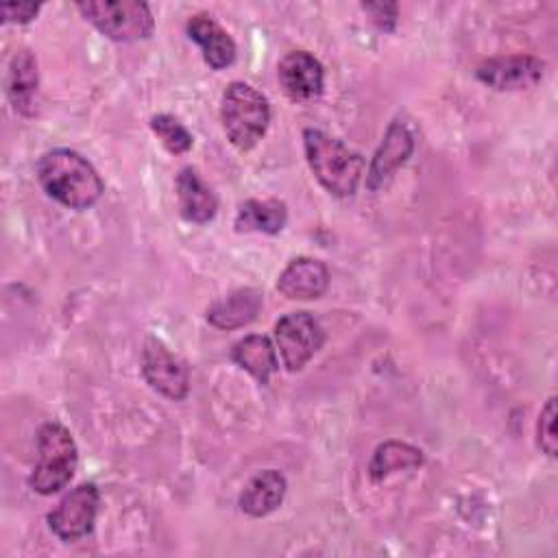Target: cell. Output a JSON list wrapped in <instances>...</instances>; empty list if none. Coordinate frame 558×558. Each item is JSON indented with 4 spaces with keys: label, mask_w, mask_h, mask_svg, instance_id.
I'll list each match as a JSON object with an SVG mask.
<instances>
[{
    "label": "cell",
    "mask_w": 558,
    "mask_h": 558,
    "mask_svg": "<svg viewBox=\"0 0 558 558\" xmlns=\"http://www.w3.org/2000/svg\"><path fill=\"white\" fill-rule=\"evenodd\" d=\"M39 185L57 203L70 209H87L105 192V183L96 168L76 150L52 148L37 161Z\"/></svg>",
    "instance_id": "1"
},
{
    "label": "cell",
    "mask_w": 558,
    "mask_h": 558,
    "mask_svg": "<svg viewBox=\"0 0 558 558\" xmlns=\"http://www.w3.org/2000/svg\"><path fill=\"white\" fill-rule=\"evenodd\" d=\"M303 148L310 170L329 194L340 198L355 194L366 168V161L357 150L320 129L303 131Z\"/></svg>",
    "instance_id": "2"
},
{
    "label": "cell",
    "mask_w": 558,
    "mask_h": 558,
    "mask_svg": "<svg viewBox=\"0 0 558 558\" xmlns=\"http://www.w3.org/2000/svg\"><path fill=\"white\" fill-rule=\"evenodd\" d=\"M220 120L227 140L238 150H251L270 124V105L262 92L244 81L227 85L220 102Z\"/></svg>",
    "instance_id": "3"
},
{
    "label": "cell",
    "mask_w": 558,
    "mask_h": 558,
    "mask_svg": "<svg viewBox=\"0 0 558 558\" xmlns=\"http://www.w3.org/2000/svg\"><path fill=\"white\" fill-rule=\"evenodd\" d=\"M78 449L72 434L57 421H48L37 432V462L28 484L39 495H52L68 486L76 471Z\"/></svg>",
    "instance_id": "4"
},
{
    "label": "cell",
    "mask_w": 558,
    "mask_h": 558,
    "mask_svg": "<svg viewBox=\"0 0 558 558\" xmlns=\"http://www.w3.org/2000/svg\"><path fill=\"white\" fill-rule=\"evenodd\" d=\"M76 9L113 41L148 39L155 31L150 7L140 0H87L78 2Z\"/></svg>",
    "instance_id": "5"
},
{
    "label": "cell",
    "mask_w": 558,
    "mask_h": 558,
    "mask_svg": "<svg viewBox=\"0 0 558 558\" xmlns=\"http://www.w3.org/2000/svg\"><path fill=\"white\" fill-rule=\"evenodd\" d=\"M325 331L307 312H290L275 325V349L290 373L301 371L323 347Z\"/></svg>",
    "instance_id": "6"
},
{
    "label": "cell",
    "mask_w": 558,
    "mask_h": 558,
    "mask_svg": "<svg viewBox=\"0 0 558 558\" xmlns=\"http://www.w3.org/2000/svg\"><path fill=\"white\" fill-rule=\"evenodd\" d=\"M142 375L159 395L181 401L190 390L187 366L155 336H148L142 349Z\"/></svg>",
    "instance_id": "7"
},
{
    "label": "cell",
    "mask_w": 558,
    "mask_h": 558,
    "mask_svg": "<svg viewBox=\"0 0 558 558\" xmlns=\"http://www.w3.org/2000/svg\"><path fill=\"white\" fill-rule=\"evenodd\" d=\"M98 488L92 482L72 488L52 512H48V525L61 541H78L94 527L98 512Z\"/></svg>",
    "instance_id": "8"
},
{
    "label": "cell",
    "mask_w": 558,
    "mask_h": 558,
    "mask_svg": "<svg viewBox=\"0 0 558 558\" xmlns=\"http://www.w3.org/2000/svg\"><path fill=\"white\" fill-rule=\"evenodd\" d=\"M545 74V63L532 54H506L482 61L475 68L477 81L497 92H517L534 87Z\"/></svg>",
    "instance_id": "9"
},
{
    "label": "cell",
    "mask_w": 558,
    "mask_h": 558,
    "mask_svg": "<svg viewBox=\"0 0 558 558\" xmlns=\"http://www.w3.org/2000/svg\"><path fill=\"white\" fill-rule=\"evenodd\" d=\"M277 78L283 94L294 102H310L318 98L325 85L323 65L307 50L288 52L277 65Z\"/></svg>",
    "instance_id": "10"
},
{
    "label": "cell",
    "mask_w": 558,
    "mask_h": 558,
    "mask_svg": "<svg viewBox=\"0 0 558 558\" xmlns=\"http://www.w3.org/2000/svg\"><path fill=\"white\" fill-rule=\"evenodd\" d=\"M412 150H414L412 133L408 131V126L403 122L395 120L388 126L381 144L371 161V168L366 172V187L368 190L381 187L408 161Z\"/></svg>",
    "instance_id": "11"
},
{
    "label": "cell",
    "mask_w": 558,
    "mask_h": 558,
    "mask_svg": "<svg viewBox=\"0 0 558 558\" xmlns=\"http://www.w3.org/2000/svg\"><path fill=\"white\" fill-rule=\"evenodd\" d=\"M187 37L201 46L203 59L209 68L222 70L235 61V41L231 35L207 13H196L185 24Z\"/></svg>",
    "instance_id": "12"
},
{
    "label": "cell",
    "mask_w": 558,
    "mask_h": 558,
    "mask_svg": "<svg viewBox=\"0 0 558 558\" xmlns=\"http://www.w3.org/2000/svg\"><path fill=\"white\" fill-rule=\"evenodd\" d=\"M329 286V270L320 259L296 257L292 259L277 279V290L286 299L307 301L325 294Z\"/></svg>",
    "instance_id": "13"
},
{
    "label": "cell",
    "mask_w": 558,
    "mask_h": 558,
    "mask_svg": "<svg viewBox=\"0 0 558 558\" xmlns=\"http://www.w3.org/2000/svg\"><path fill=\"white\" fill-rule=\"evenodd\" d=\"M288 482L277 469H264L255 473L240 493V510L248 517H266L277 510L286 497Z\"/></svg>",
    "instance_id": "14"
},
{
    "label": "cell",
    "mask_w": 558,
    "mask_h": 558,
    "mask_svg": "<svg viewBox=\"0 0 558 558\" xmlns=\"http://www.w3.org/2000/svg\"><path fill=\"white\" fill-rule=\"evenodd\" d=\"M262 310V292L255 288H240L214 301L207 307V320L216 329H238L257 318Z\"/></svg>",
    "instance_id": "15"
},
{
    "label": "cell",
    "mask_w": 558,
    "mask_h": 558,
    "mask_svg": "<svg viewBox=\"0 0 558 558\" xmlns=\"http://www.w3.org/2000/svg\"><path fill=\"white\" fill-rule=\"evenodd\" d=\"M37 61L31 50H20L13 54L7 74V96L13 109L22 116H33L37 109Z\"/></svg>",
    "instance_id": "16"
},
{
    "label": "cell",
    "mask_w": 558,
    "mask_h": 558,
    "mask_svg": "<svg viewBox=\"0 0 558 558\" xmlns=\"http://www.w3.org/2000/svg\"><path fill=\"white\" fill-rule=\"evenodd\" d=\"M179 211L187 222H209L218 211V198L211 187L196 174L194 168H183L177 174Z\"/></svg>",
    "instance_id": "17"
},
{
    "label": "cell",
    "mask_w": 558,
    "mask_h": 558,
    "mask_svg": "<svg viewBox=\"0 0 558 558\" xmlns=\"http://www.w3.org/2000/svg\"><path fill=\"white\" fill-rule=\"evenodd\" d=\"M231 360L240 368L251 373L259 384H268L270 375L279 368L275 344L270 342V338L259 336V333H251V336L240 338L231 347Z\"/></svg>",
    "instance_id": "18"
},
{
    "label": "cell",
    "mask_w": 558,
    "mask_h": 558,
    "mask_svg": "<svg viewBox=\"0 0 558 558\" xmlns=\"http://www.w3.org/2000/svg\"><path fill=\"white\" fill-rule=\"evenodd\" d=\"M286 220H288V209H286L283 201L251 198L240 205V209L235 214V229L275 235L286 227Z\"/></svg>",
    "instance_id": "19"
},
{
    "label": "cell",
    "mask_w": 558,
    "mask_h": 558,
    "mask_svg": "<svg viewBox=\"0 0 558 558\" xmlns=\"http://www.w3.org/2000/svg\"><path fill=\"white\" fill-rule=\"evenodd\" d=\"M423 464V451L408 445V442H399V440H388L384 445H379L371 458L368 464V475L371 480L379 482L397 471L403 469H416Z\"/></svg>",
    "instance_id": "20"
},
{
    "label": "cell",
    "mask_w": 558,
    "mask_h": 558,
    "mask_svg": "<svg viewBox=\"0 0 558 558\" xmlns=\"http://www.w3.org/2000/svg\"><path fill=\"white\" fill-rule=\"evenodd\" d=\"M150 129L172 155H183L192 148V133L170 113H157L150 118Z\"/></svg>",
    "instance_id": "21"
},
{
    "label": "cell",
    "mask_w": 558,
    "mask_h": 558,
    "mask_svg": "<svg viewBox=\"0 0 558 558\" xmlns=\"http://www.w3.org/2000/svg\"><path fill=\"white\" fill-rule=\"evenodd\" d=\"M536 434H538V447L554 458L556 456V399L549 397L545 408L538 414V425H536Z\"/></svg>",
    "instance_id": "22"
},
{
    "label": "cell",
    "mask_w": 558,
    "mask_h": 558,
    "mask_svg": "<svg viewBox=\"0 0 558 558\" xmlns=\"http://www.w3.org/2000/svg\"><path fill=\"white\" fill-rule=\"evenodd\" d=\"M39 9H41V4H37V2H4L0 7V13H2V22L26 24L39 13Z\"/></svg>",
    "instance_id": "23"
},
{
    "label": "cell",
    "mask_w": 558,
    "mask_h": 558,
    "mask_svg": "<svg viewBox=\"0 0 558 558\" xmlns=\"http://www.w3.org/2000/svg\"><path fill=\"white\" fill-rule=\"evenodd\" d=\"M362 9L366 13H371L373 22L381 28V31H392L395 24H397V4L392 2H368V4H362Z\"/></svg>",
    "instance_id": "24"
}]
</instances>
